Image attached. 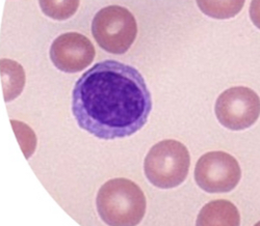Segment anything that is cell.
<instances>
[{"instance_id": "cell-1", "label": "cell", "mask_w": 260, "mask_h": 226, "mask_svg": "<svg viewBox=\"0 0 260 226\" xmlns=\"http://www.w3.org/2000/svg\"><path fill=\"white\" fill-rule=\"evenodd\" d=\"M151 110L152 98L142 74L117 60L96 63L72 93L78 126L104 140L132 136L147 124Z\"/></svg>"}, {"instance_id": "cell-2", "label": "cell", "mask_w": 260, "mask_h": 226, "mask_svg": "<svg viewBox=\"0 0 260 226\" xmlns=\"http://www.w3.org/2000/svg\"><path fill=\"white\" fill-rule=\"evenodd\" d=\"M96 207L108 226H137L146 213V197L133 180L113 178L99 189Z\"/></svg>"}, {"instance_id": "cell-3", "label": "cell", "mask_w": 260, "mask_h": 226, "mask_svg": "<svg viewBox=\"0 0 260 226\" xmlns=\"http://www.w3.org/2000/svg\"><path fill=\"white\" fill-rule=\"evenodd\" d=\"M190 157L184 144L162 140L151 147L144 162L145 175L153 186L172 189L181 185L189 170Z\"/></svg>"}, {"instance_id": "cell-4", "label": "cell", "mask_w": 260, "mask_h": 226, "mask_svg": "<svg viewBox=\"0 0 260 226\" xmlns=\"http://www.w3.org/2000/svg\"><path fill=\"white\" fill-rule=\"evenodd\" d=\"M92 32L103 50L113 54H123L136 41L138 25L135 16L127 9L111 6L103 8L95 15Z\"/></svg>"}, {"instance_id": "cell-5", "label": "cell", "mask_w": 260, "mask_h": 226, "mask_svg": "<svg viewBox=\"0 0 260 226\" xmlns=\"http://www.w3.org/2000/svg\"><path fill=\"white\" fill-rule=\"evenodd\" d=\"M214 112L223 127L232 131L246 130L259 119L260 98L249 87H231L219 96Z\"/></svg>"}, {"instance_id": "cell-6", "label": "cell", "mask_w": 260, "mask_h": 226, "mask_svg": "<svg viewBox=\"0 0 260 226\" xmlns=\"http://www.w3.org/2000/svg\"><path fill=\"white\" fill-rule=\"evenodd\" d=\"M241 177L240 164L225 152L203 155L194 168V180L207 193H228L238 185Z\"/></svg>"}, {"instance_id": "cell-7", "label": "cell", "mask_w": 260, "mask_h": 226, "mask_svg": "<svg viewBox=\"0 0 260 226\" xmlns=\"http://www.w3.org/2000/svg\"><path fill=\"white\" fill-rule=\"evenodd\" d=\"M92 42L78 32H67L56 37L50 48V58L56 69L64 73H78L95 58Z\"/></svg>"}, {"instance_id": "cell-8", "label": "cell", "mask_w": 260, "mask_h": 226, "mask_svg": "<svg viewBox=\"0 0 260 226\" xmlns=\"http://www.w3.org/2000/svg\"><path fill=\"white\" fill-rule=\"evenodd\" d=\"M196 226H241V215L231 201H210L198 214Z\"/></svg>"}, {"instance_id": "cell-9", "label": "cell", "mask_w": 260, "mask_h": 226, "mask_svg": "<svg viewBox=\"0 0 260 226\" xmlns=\"http://www.w3.org/2000/svg\"><path fill=\"white\" fill-rule=\"evenodd\" d=\"M245 2L246 0H197V5L206 16L225 20L233 18L240 13Z\"/></svg>"}, {"instance_id": "cell-10", "label": "cell", "mask_w": 260, "mask_h": 226, "mask_svg": "<svg viewBox=\"0 0 260 226\" xmlns=\"http://www.w3.org/2000/svg\"><path fill=\"white\" fill-rule=\"evenodd\" d=\"M42 12L54 20H67L72 17L78 7L79 0H39Z\"/></svg>"}, {"instance_id": "cell-11", "label": "cell", "mask_w": 260, "mask_h": 226, "mask_svg": "<svg viewBox=\"0 0 260 226\" xmlns=\"http://www.w3.org/2000/svg\"><path fill=\"white\" fill-rule=\"evenodd\" d=\"M249 12L253 24L260 29V0H252Z\"/></svg>"}, {"instance_id": "cell-12", "label": "cell", "mask_w": 260, "mask_h": 226, "mask_svg": "<svg viewBox=\"0 0 260 226\" xmlns=\"http://www.w3.org/2000/svg\"><path fill=\"white\" fill-rule=\"evenodd\" d=\"M254 226H260V221H258Z\"/></svg>"}]
</instances>
